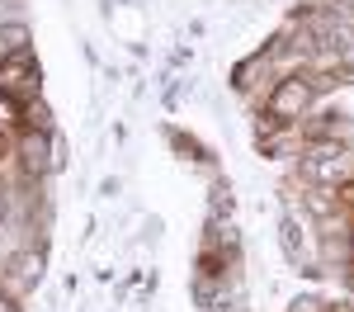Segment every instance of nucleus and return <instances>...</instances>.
<instances>
[{
  "mask_svg": "<svg viewBox=\"0 0 354 312\" xmlns=\"http://www.w3.org/2000/svg\"><path fill=\"white\" fill-rule=\"evenodd\" d=\"M0 312H15V308H10V303H5V298H0Z\"/></svg>",
  "mask_w": 354,
  "mask_h": 312,
  "instance_id": "20e7f679",
  "label": "nucleus"
},
{
  "mask_svg": "<svg viewBox=\"0 0 354 312\" xmlns=\"http://www.w3.org/2000/svg\"><path fill=\"white\" fill-rule=\"evenodd\" d=\"M307 95H312V90H307L302 81H283L279 90H274V100H270V113H279V118H283V113H302Z\"/></svg>",
  "mask_w": 354,
  "mask_h": 312,
  "instance_id": "f03ea898",
  "label": "nucleus"
},
{
  "mask_svg": "<svg viewBox=\"0 0 354 312\" xmlns=\"http://www.w3.org/2000/svg\"><path fill=\"white\" fill-rule=\"evenodd\" d=\"M0 152H5V138H0Z\"/></svg>",
  "mask_w": 354,
  "mask_h": 312,
  "instance_id": "39448f33",
  "label": "nucleus"
},
{
  "mask_svg": "<svg viewBox=\"0 0 354 312\" xmlns=\"http://www.w3.org/2000/svg\"><path fill=\"white\" fill-rule=\"evenodd\" d=\"M28 90H33V57L19 53L15 62H5V66H0V95H10V100H24Z\"/></svg>",
  "mask_w": 354,
  "mask_h": 312,
  "instance_id": "f257e3e1",
  "label": "nucleus"
},
{
  "mask_svg": "<svg viewBox=\"0 0 354 312\" xmlns=\"http://www.w3.org/2000/svg\"><path fill=\"white\" fill-rule=\"evenodd\" d=\"M340 152H317V156H312V161H307V180H340Z\"/></svg>",
  "mask_w": 354,
  "mask_h": 312,
  "instance_id": "7ed1b4c3",
  "label": "nucleus"
}]
</instances>
